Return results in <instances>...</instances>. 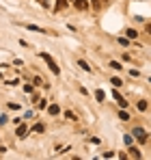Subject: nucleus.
I'll list each match as a JSON object with an SVG mask.
<instances>
[{
    "label": "nucleus",
    "mask_w": 151,
    "mask_h": 160,
    "mask_svg": "<svg viewBox=\"0 0 151 160\" xmlns=\"http://www.w3.org/2000/svg\"><path fill=\"white\" fill-rule=\"evenodd\" d=\"M41 58H43V61L48 63V67H50V72H52V74H56V76L61 74V69H58V65L54 63V58H52V56H50L48 52H41Z\"/></svg>",
    "instance_id": "1"
},
{
    "label": "nucleus",
    "mask_w": 151,
    "mask_h": 160,
    "mask_svg": "<svg viewBox=\"0 0 151 160\" xmlns=\"http://www.w3.org/2000/svg\"><path fill=\"white\" fill-rule=\"evenodd\" d=\"M134 136H136V138H138V141H143V143H145V141H147V132H145V130H143V128H136V130H134Z\"/></svg>",
    "instance_id": "2"
},
{
    "label": "nucleus",
    "mask_w": 151,
    "mask_h": 160,
    "mask_svg": "<svg viewBox=\"0 0 151 160\" xmlns=\"http://www.w3.org/2000/svg\"><path fill=\"white\" fill-rule=\"evenodd\" d=\"M112 98L119 102V106H121V108H127V100H123V98H121V93H117V91H114V93H112Z\"/></svg>",
    "instance_id": "3"
},
{
    "label": "nucleus",
    "mask_w": 151,
    "mask_h": 160,
    "mask_svg": "<svg viewBox=\"0 0 151 160\" xmlns=\"http://www.w3.org/2000/svg\"><path fill=\"white\" fill-rule=\"evenodd\" d=\"M26 30H32V32H48V30H43V28H39V26H35V24H24Z\"/></svg>",
    "instance_id": "4"
},
{
    "label": "nucleus",
    "mask_w": 151,
    "mask_h": 160,
    "mask_svg": "<svg viewBox=\"0 0 151 160\" xmlns=\"http://www.w3.org/2000/svg\"><path fill=\"white\" fill-rule=\"evenodd\" d=\"M15 134H17L20 138H24L26 134H28V128H26V126H20V128H17V132H15Z\"/></svg>",
    "instance_id": "5"
},
{
    "label": "nucleus",
    "mask_w": 151,
    "mask_h": 160,
    "mask_svg": "<svg viewBox=\"0 0 151 160\" xmlns=\"http://www.w3.org/2000/svg\"><path fill=\"white\" fill-rule=\"evenodd\" d=\"M104 98H106V93H104L101 89H97V91H95V100H97V102H104Z\"/></svg>",
    "instance_id": "6"
},
{
    "label": "nucleus",
    "mask_w": 151,
    "mask_h": 160,
    "mask_svg": "<svg viewBox=\"0 0 151 160\" xmlns=\"http://www.w3.org/2000/svg\"><path fill=\"white\" fill-rule=\"evenodd\" d=\"M48 112H50V115H58V112H61V108L56 106V104H52V106H48Z\"/></svg>",
    "instance_id": "7"
},
{
    "label": "nucleus",
    "mask_w": 151,
    "mask_h": 160,
    "mask_svg": "<svg viewBox=\"0 0 151 160\" xmlns=\"http://www.w3.org/2000/svg\"><path fill=\"white\" fill-rule=\"evenodd\" d=\"M74 4L78 7V9H86V4H89V2H86V0H74Z\"/></svg>",
    "instance_id": "8"
},
{
    "label": "nucleus",
    "mask_w": 151,
    "mask_h": 160,
    "mask_svg": "<svg viewBox=\"0 0 151 160\" xmlns=\"http://www.w3.org/2000/svg\"><path fill=\"white\" fill-rule=\"evenodd\" d=\"M78 65H80V67H82L84 72H91V65H89L86 61H78Z\"/></svg>",
    "instance_id": "9"
},
{
    "label": "nucleus",
    "mask_w": 151,
    "mask_h": 160,
    "mask_svg": "<svg viewBox=\"0 0 151 160\" xmlns=\"http://www.w3.org/2000/svg\"><path fill=\"white\" fill-rule=\"evenodd\" d=\"M129 154H132L134 158H140V152H138L136 147H132V145H129Z\"/></svg>",
    "instance_id": "10"
},
{
    "label": "nucleus",
    "mask_w": 151,
    "mask_h": 160,
    "mask_svg": "<svg viewBox=\"0 0 151 160\" xmlns=\"http://www.w3.org/2000/svg\"><path fill=\"white\" fill-rule=\"evenodd\" d=\"M123 141H125V145L129 147V145H132V141H134V136H132V134H125V136H123Z\"/></svg>",
    "instance_id": "11"
},
{
    "label": "nucleus",
    "mask_w": 151,
    "mask_h": 160,
    "mask_svg": "<svg viewBox=\"0 0 151 160\" xmlns=\"http://www.w3.org/2000/svg\"><path fill=\"white\" fill-rule=\"evenodd\" d=\"M127 39H136V30L134 28H127Z\"/></svg>",
    "instance_id": "12"
},
{
    "label": "nucleus",
    "mask_w": 151,
    "mask_h": 160,
    "mask_svg": "<svg viewBox=\"0 0 151 160\" xmlns=\"http://www.w3.org/2000/svg\"><path fill=\"white\" fill-rule=\"evenodd\" d=\"M110 67H112V69H121V67H123V65H121V63H119V61H110Z\"/></svg>",
    "instance_id": "13"
},
{
    "label": "nucleus",
    "mask_w": 151,
    "mask_h": 160,
    "mask_svg": "<svg viewBox=\"0 0 151 160\" xmlns=\"http://www.w3.org/2000/svg\"><path fill=\"white\" fill-rule=\"evenodd\" d=\"M67 7V0H56V9H65Z\"/></svg>",
    "instance_id": "14"
},
{
    "label": "nucleus",
    "mask_w": 151,
    "mask_h": 160,
    "mask_svg": "<svg viewBox=\"0 0 151 160\" xmlns=\"http://www.w3.org/2000/svg\"><path fill=\"white\" fill-rule=\"evenodd\" d=\"M110 82H112V87H121V84H123V82H121V78H112Z\"/></svg>",
    "instance_id": "15"
},
{
    "label": "nucleus",
    "mask_w": 151,
    "mask_h": 160,
    "mask_svg": "<svg viewBox=\"0 0 151 160\" xmlns=\"http://www.w3.org/2000/svg\"><path fill=\"white\" fill-rule=\"evenodd\" d=\"M119 119H123V121H127V119H129V115H127L125 110H121V112H119Z\"/></svg>",
    "instance_id": "16"
},
{
    "label": "nucleus",
    "mask_w": 151,
    "mask_h": 160,
    "mask_svg": "<svg viewBox=\"0 0 151 160\" xmlns=\"http://www.w3.org/2000/svg\"><path fill=\"white\" fill-rule=\"evenodd\" d=\"M32 130H35V132H43V123H37V126H32Z\"/></svg>",
    "instance_id": "17"
},
{
    "label": "nucleus",
    "mask_w": 151,
    "mask_h": 160,
    "mask_svg": "<svg viewBox=\"0 0 151 160\" xmlns=\"http://www.w3.org/2000/svg\"><path fill=\"white\" fill-rule=\"evenodd\" d=\"M65 117H67V119H71V121H74V119H78V117H76L71 110H67V112H65Z\"/></svg>",
    "instance_id": "18"
},
{
    "label": "nucleus",
    "mask_w": 151,
    "mask_h": 160,
    "mask_svg": "<svg viewBox=\"0 0 151 160\" xmlns=\"http://www.w3.org/2000/svg\"><path fill=\"white\" fill-rule=\"evenodd\" d=\"M37 106H39V108H46V106H48V102H46V100H37Z\"/></svg>",
    "instance_id": "19"
},
{
    "label": "nucleus",
    "mask_w": 151,
    "mask_h": 160,
    "mask_svg": "<svg viewBox=\"0 0 151 160\" xmlns=\"http://www.w3.org/2000/svg\"><path fill=\"white\" fill-rule=\"evenodd\" d=\"M119 43H121V46H129V41H127L125 37H121V39H119Z\"/></svg>",
    "instance_id": "20"
},
{
    "label": "nucleus",
    "mask_w": 151,
    "mask_h": 160,
    "mask_svg": "<svg viewBox=\"0 0 151 160\" xmlns=\"http://www.w3.org/2000/svg\"><path fill=\"white\" fill-rule=\"evenodd\" d=\"M147 108V102H138V110H145Z\"/></svg>",
    "instance_id": "21"
},
{
    "label": "nucleus",
    "mask_w": 151,
    "mask_h": 160,
    "mask_svg": "<svg viewBox=\"0 0 151 160\" xmlns=\"http://www.w3.org/2000/svg\"><path fill=\"white\" fill-rule=\"evenodd\" d=\"M147 32H149V35H151V24H149V26H147Z\"/></svg>",
    "instance_id": "22"
},
{
    "label": "nucleus",
    "mask_w": 151,
    "mask_h": 160,
    "mask_svg": "<svg viewBox=\"0 0 151 160\" xmlns=\"http://www.w3.org/2000/svg\"><path fill=\"white\" fill-rule=\"evenodd\" d=\"M41 2H43V4H46V0H41Z\"/></svg>",
    "instance_id": "23"
},
{
    "label": "nucleus",
    "mask_w": 151,
    "mask_h": 160,
    "mask_svg": "<svg viewBox=\"0 0 151 160\" xmlns=\"http://www.w3.org/2000/svg\"><path fill=\"white\" fill-rule=\"evenodd\" d=\"M149 82H151V78H149Z\"/></svg>",
    "instance_id": "24"
}]
</instances>
